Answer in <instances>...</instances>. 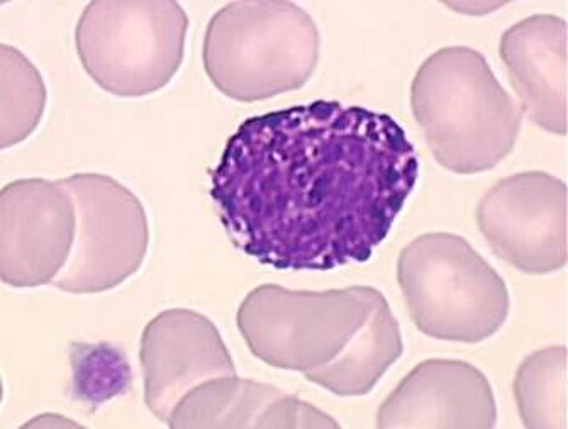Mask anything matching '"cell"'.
Returning a JSON list of instances; mask_svg holds the SVG:
<instances>
[{"label":"cell","mask_w":568,"mask_h":429,"mask_svg":"<svg viewBox=\"0 0 568 429\" xmlns=\"http://www.w3.org/2000/svg\"><path fill=\"white\" fill-rule=\"evenodd\" d=\"M189 18L172 0H95L75 30L87 75L118 98H144L181 70Z\"/></svg>","instance_id":"cell-6"},{"label":"cell","mask_w":568,"mask_h":429,"mask_svg":"<svg viewBox=\"0 0 568 429\" xmlns=\"http://www.w3.org/2000/svg\"><path fill=\"white\" fill-rule=\"evenodd\" d=\"M397 280L410 319L442 341L493 338L509 316V290L474 246L452 233H426L403 248Z\"/></svg>","instance_id":"cell-5"},{"label":"cell","mask_w":568,"mask_h":429,"mask_svg":"<svg viewBox=\"0 0 568 429\" xmlns=\"http://www.w3.org/2000/svg\"><path fill=\"white\" fill-rule=\"evenodd\" d=\"M416 150L393 116L314 101L250 118L211 174L237 249L277 270L371 261L413 194Z\"/></svg>","instance_id":"cell-1"},{"label":"cell","mask_w":568,"mask_h":429,"mask_svg":"<svg viewBox=\"0 0 568 429\" xmlns=\"http://www.w3.org/2000/svg\"><path fill=\"white\" fill-rule=\"evenodd\" d=\"M47 88L37 67L18 48L0 47V146L31 136L43 120Z\"/></svg>","instance_id":"cell-15"},{"label":"cell","mask_w":568,"mask_h":429,"mask_svg":"<svg viewBox=\"0 0 568 429\" xmlns=\"http://www.w3.org/2000/svg\"><path fill=\"white\" fill-rule=\"evenodd\" d=\"M446 8L460 12L465 16L493 14L497 9L503 8V2H446Z\"/></svg>","instance_id":"cell-16"},{"label":"cell","mask_w":568,"mask_h":429,"mask_svg":"<svg viewBox=\"0 0 568 429\" xmlns=\"http://www.w3.org/2000/svg\"><path fill=\"white\" fill-rule=\"evenodd\" d=\"M29 428H37V426H48V428H58V426H77L75 422L69 421V419L62 418L57 415H44L38 416L33 421L28 422Z\"/></svg>","instance_id":"cell-17"},{"label":"cell","mask_w":568,"mask_h":429,"mask_svg":"<svg viewBox=\"0 0 568 429\" xmlns=\"http://www.w3.org/2000/svg\"><path fill=\"white\" fill-rule=\"evenodd\" d=\"M497 405L483 371L462 360L432 358L400 380L377 412L382 429H493Z\"/></svg>","instance_id":"cell-11"},{"label":"cell","mask_w":568,"mask_h":429,"mask_svg":"<svg viewBox=\"0 0 568 429\" xmlns=\"http://www.w3.org/2000/svg\"><path fill=\"white\" fill-rule=\"evenodd\" d=\"M144 405L160 421L195 387L236 376L226 343L211 319L191 309H169L148 323L141 336Z\"/></svg>","instance_id":"cell-10"},{"label":"cell","mask_w":568,"mask_h":429,"mask_svg":"<svg viewBox=\"0 0 568 429\" xmlns=\"http://www.w3.org/2000/svg\"><path fill=\"white\" fill-rule=\"evenodd\" d=\"M567 41L565 19L536 14L511 25L499 43L523 114L558 136L568 127Z\"/></svg>","instance_id":"cell-12"},{"label":"cell","mask_w":568,"mask_h":429,"mask_svg":"<svg viewBox=\"0 0 568 429\" xmlns=\"http://www.w3.org/2000/svg\"><path fill=\"white\" fill-rule=\"evenodd\" d=\"M172 429H338L339 422L271 384L220 377L195 387L170 416Z\"/></svg>","instance_id":"cell-13"},{"label":"cell","mask_w":568,"mask_h":429,"mask_svg":"<svg viewBox=\"0 0 568 429\" xmlns=\"http://www.w3.org/2000/svg\"><path fill=\"white\" fill-rule=\"evenodd\" d=\"M478 229L507 265L529 275L561 270L568 256V192L547 172L497 182L477 207Z\"/></svg>","instance_id":"cell-8"},{"label":"cell","mask_w":568,"mask_h":429,"mask_svg":"<svg viewBox=\"0 0 568 429\" xmlns=\"http://www.w3.org/2000/svg\"><path fill=\"white\" fill-rule=\"evenodd\" d=\"M316 22L284 0L233 2L209 21L202 62L214 88L237 102L266 101L310 82L320 62Z\"/></svg>","instance_id":"cell-4"},{"label":"cell","mask_w":568,"mask_h":429,"mask_svg":"<svg viewBox=\"0 0 568 429\" xmlns=\"http://www.w3.org/2000/svg\"><path fill=\"white\" fill-rule=\"evenodd\" d=\"M414 120L443 168L483 174L515 149L523 111L483 53L448 47L425 60L410 85Z\"/></svg>","instance_id":"cell-3"},{"label":"cell","mask_w":568,"mask_h":429,"mask_svg":"<svg viewBox=\"0 0 568 429\" xmlns=\"http://www.w3.org/2000/svg\"><path fill=\"white\" fill-rule=\"evenodd\" d=\"M77 210L72 253L57 289L101 294L133 277L146 256L150 226L140 198L112 177L75 174L62 178Z\"/></svg>","instance_id":"cell-7"},{"label":"cell","mask_w":568,"mask_h":429,"mask_svg":"<svg viewBox=\"0 0 568 429\" xmlns=\"http://www.w3.org/2000/svg\"><path fill=\"white\" fill-rule=\"evenodd\" d=\"M568 355L565 347L536 350L516 371V405L528 429H568Z\"/></svg>","instance_id":"cell-14"},{"label":"cell","mask_w":568,"mask_h":429,"mask_svg":"<svg viewBox=\"0 0 568 429\" xmlns=\"http://www.w3.org/2000/svg\"><path fill=\"white\" fill-rule=\"evenodd\" d=\"M77 210L63 181L22 178L0 192V275L18 289L53 284L72 253Z\"/></svg>","instance_id":"cell-9"},{"label":"cell","mask_w":568,"mask_h":429,"mask_svg":"<svg viewBox=\"0 0 568 429\" xmlns=\"http://www.w3.org/2000/svg\"><path fill=\"white\" fill-rule=\"evenodd\" d=\"M236 321L253 357L339 397L371 394L404 351L387 299L365 285L323 293L260 285Z\"/></svg>","instance_id":"cell-2"}]
</instances>
